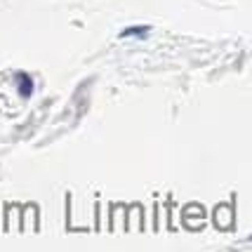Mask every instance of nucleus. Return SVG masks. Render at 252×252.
Segmentation results:
<instances>
[{
    "label": "nucleus",
    "mask_w": 252,
    "mask_h": 252,
    "mask_svg": "<svg viewBox=\"0 0 252 252\" xmlns=\"http://www.w3.org/2000/svg\"><path fill=\"white\" fill-rule=\"evenodd\" d=\"M149 31H151V26H146V24H142V26H127V29H123V31H121V38H132V35H146Z\"/></svg>",
    "instance_id": "7ed1b4c3"
},
{
    "label": "nucleus",
    "mask_w": 252,
    "mask_h": 252,
    "mask_svg": "<svg viewBox=\"0 0 252 252\" xmlns=\"http://www.w3.org/2000/svg\"><path fill=\"white\" fill-rule=\"evenodd\" d=\"M215 226L217 229H231L233 226V208L231 205H217L215 208Z\"/></svg>",
    "instance_id": "f257e3e1"
},
{
    "label": "nucleus",
    "mask_w": 252,
    "mask_h": 252,
    "mask_svg": "<svg viewBox=\"0 0 252 252\" xmlns=\"http://www.w3.org/2000/svg\"><path fill=\"white\" fill-rule=\"evenodd\" d=\"M17 90H19V97L22 99H29L33 94V78L29 73L19 71L17 73Z\"/></svg>",
    "instance_id": "f03ea898"
}]
</instances>
